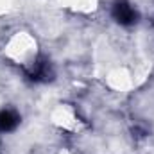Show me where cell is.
Segmentation results:
<instances>
[{
    "instance_id": "obj_1",
    "label": "cell",
    "mask_w": 154,
    "mask_h": 154,
    "mask_svg": "<svg viewBox=\"0 0 154 154\" xmlns=\"http://www.w3.org/2000/svg\"><path fill=\"white\" fill-rule=\"evenodd\" d=\"M111 14L120 25H134L138 22V11L127 0H115L111 4Z\"/></svg>"
},
{
    "instance_id": "obj_2",
    "label": "cell",
    "mask_w": 154,
    "mask_h": 154,
    "mask_svg": "<svg viewBox=\"0 0 154 154\" xmlns=\"http://www.w3.org/2000/svg\"><path fill=\"white\" fill-rule=\"evenodd\" d=\"M18 124H20L18 113H14V111H11V109L0 111V131H2V133H9V131L16 129Z\"/></svg>"
}]
</instances>
